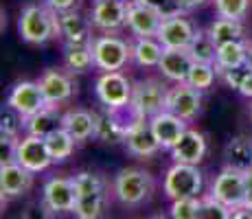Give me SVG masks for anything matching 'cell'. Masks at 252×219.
<instances>
[{
  "instance_id": "obj_1",
  "label": "cell",
  "mask_w": 252,
  "mask_h": 219,
  "mask_svg": "<svg viewBox=\"0 0 252 219\" xmlns=\"http://www.w3.org/2000/svg\"><path fill=\"white\" fill-rule=\"evenodd\" d=\"M20 37L29 44H46L51 37L60 35L57 11L42 4H27L18 18Z\"/></svg>"
},
{
  "instance_id": "obj_2",
  "label": "cell",
  "mask_w": 252,
  "mask_h": 219,
  "mask_svg": "<svg viewBox=\"0 0 252 219\" xmlns=\"http://www.w3.org/2000/svg\"><path fill=\"white\" fill-rule=\"evenodd\" d=\"M154 191V178L152 173L143 169H121L114 178V195L119 202L127 206L143 204Z\"/></svg>"
},
{
  "instance_id": "obj_3",
  "label": "cell",
  "mask_w": 252,
  "mask_h": 219,
  "mask_svg": "<svg viewBox=\"0 0 252 219\" xmlns=\"http://www.w3.org/2000/svg\"><path fill=\"white\" fill-rule=\"evenodd\" d=\"M202 173L195 164L176 162L164 175V195L169 199H184V197H200L202 193Z\"/></svg>"
},
{
  "instance_id": "obj_4",
  "label": "cell",
  "mask_w": 252,
  "mask_h": 219,
  "mask_svg": "<svg viewBox=\"0 0 252 219\" xmlns=\"http://www.w3.org/2000/svg\"><path fill=\"white\" fill-rule=\"evenodd\" d=\"M92 53H94V66L103 72L121 70L132 60V46L116 35H101L92 40Z\"/></svg>"
},
{
  "instance_id": "obj_5",
  "label": "cell",
  "mask_w": 252,
  "mask_h": 219,
  "mask_svg": "<svg viewBox=\"0 0 252 219\" xmlns=\"http://www.w3.org/2000/svg\"><path fill=\"white\" fill-rule=\"evenodd\" d=\"M169 88L158 79H145L134 86L132 92V108L136 110L140 119H154L167 110Z\"/></svg>"
},
{
  "instance_id": "obj_6",
  "label": "cell",
  "mask_w": 252,
  "mask_h": 219,
  "mask_svg": "<svg viewBox=\"0 0 252 219\" xmlns=\"http://www.w3.org/2000/svg\"><path fill=\"white\" fill-rule=\"evenodd\" d=\"M132 92L134 86L121 70L103 72L96 79V96H99L101 105L108 110H121L132 105Z\"/></svg>"
},
{
  "instance_id": "obj_7",
  "label": "cell",
  "mask_w": 252,
  "mask_h": 219,
  "mask_svg": "<svg viewBox=\"0 0 252 219\" xmlns=\"http://www.w3.org/2000/svg\"><path fill=\"white\" fill-rule=\"evenodd\" d=\"M211 195L220 199L221 204L235 208H241L248 199V187H246V173L239 169L224 167V171L215 178L211 187Z\"/></svg>"
},
{
  "instance_id": "obj_8",
  "label": "cell",
  "mask_w": 252,
  "mask_h": 219,
  "mask_svg": "<svg viewBox=\"0 0 252 219\" xmlns=\"http://www.w3.org/2000/svg\"><path fill=\"white\" fill-rule=\"evenodd\" d=\"M16 162L22 164L24 169H29L31 173H40L46 171L53 164L51 152L46 147V138H40V136H24V138L18 140L16 147Z\"/></svg>"
},
{
  "instance_id": "obj_9",
  "label": "cell",
  "mask_w": 252,
  "mask_h": 219,
  "mask_svg": "<svg viewBox=\"0 0 252 219\" xmlns=\"http://www.w3.org/2000/svg\"><path fill=\"white\" fill-rule=\"evenodd\" d=\"M7 105L11 110H16L22 119H29V116L40 112L48 103H46L44 92H42L37 81H20V84H16L11 88V92H9Z\"/></svg>"
},
{
  "instance_id": "obj_10",
  "label": "cell",
  "mask_w": 252,
  "mask_h": 219,
  "mask_svg": "<svg viewBox=\"0 0 252 219\" xmlns=\"http://www.w3.org/2000/svg\"><path fill=\"white\" fill-rule=\"evenodd\" d=\"M164 16L143 0L127 2V27L136 37H156Z\"/></svg>"
},
{
  "instance_id": "obj_11",
  "label": "cell",
  "mask_w": 252,
  "mask_h": 219,
  "mask_svg": "<svg viewBox=\"0 0 252 219\" xmlns=\"http://www.w3.org/2000/svg\"><path fill=\"white\" fill-rule=\"evenodd\" d=\"M202 108V90L193 88L191 84H176L169 88L167 94V110L173 112L176 116H180L184 121H191L197 116V112Z\"/></svg>"
},
{
  "instance_id": "obj_12",
  "label": "cell",
  "mask_w": 252,
  "mask_h": 219,
  "mask_svg": "<svg viewBox=\"0 0 252 219\" xmlns=\"http://www.w3.org/2000/svg\"><path fill=\"white\" fill-rule=\"evenodd\" d=\"M195 31L197 29L184 18V13H178V16L164 18L156 33V40L164 48H189Z\"/></svg>"
},
{
  "instance_id": "obj_13",
  "label": "cell",
  "mask_w": 252,
  "mask_h": 219,
  "mask_svg": "<svg viewBox=\"0 0 252 219\" xmlns=\"http://www.w3.org/2000/svg\"><path fill=\"white\" fill-rule=\"evenodd\" d=\"M149 123H152V129H154V136H156L158 145H160L162 149H169V152L180 143L182 134L189 129L187 121L180 119V116H176L169 110H164L158 116L149 119Z\"/></svg>"
},
{
  "instance_id": "obj_14",
  "label": "cell",
  "mask_w": 252,
  "mask_h": 219,
  "mask_svg": "<svg viewBox=\"0 0 252 219\" xmlns=\"http://www.w3.org/2000/svg\"><path fill=\"white\" fill-rule=\"evenodd\" d=\"M125 147L129 154L140 156V158H147L154 156L160 149L156 136H154L152 123L149 119H136L132 125L127 127V136H125Z\"/></svg>"
},
{
  "instance_id": "obj_15",
  "label": "cell",
  "mask_w": 252,
  "mask_h": 219,
  "mask_svg": "<svg viewBox=\"0 0 252 219\" xmlns=\"http://www.w3.org/2000/svg\"><path fill=\"white\" fill-rule=\"evenodd\" d=\"M92 24L101 31H116L127 24V2L123 0H96L92 7Z\"/></svg>"
},
{
  "instance_id": "obj_16",
  "label": "cell",
  "mask_w": 252,
  "mask_h": 219,
  "mask_svg": "<svg viewBox=\"0 0 252 219\" xmlns=\"http://www.w3.org/2000/svg\"><path fill=\"white\" fill-rule=\"evenodd\" d=\"M44 202L51 206L53 213L75 211L77 191L72 178H51L44 184Z\"/></svg>"
},
{
  "instance_id": "obj_17",
  "label": "cell",
  "mask_w": 252,
  "mask_h": 219,
  "mask_svg": "<svg viewBox=\"0 0 252 219\" xmlns=\"http://www.w3.org/2000/svg\"><path fill=\"white\" fill-rule=\"evenodd\" d=\"M42 92H44V99L48 105H60L64 101H68L75 92V84H72L70 75L64 70H57V68H51L44 75L37 79Z\"/></svg>"
},
{
  "instance_id": "obj_18",
  "label": "cell",
  "mask_w": 252,
  "mask_h": 219,
  "mask_svg": "<svg viewBox=\"0 0 252 219\" xmlns=\"http://www.w3.org/2000/svg\"><path fill=\"white\" fill-rule=\"evenodd\" d=\"M31 182L33 173L29 169H24L22 164H18L16 160L0 164V193H2V199L18 197L22 193H27L31 188Z\"/></svg>"
},
{
  "instance_id": "obj_19",
  "label": "cell",
  "mask_w": 252,
  "mask_h": 219,
  "mask_svg": "<svg viewBox=\"0 0 252 219\" xmlns=\"http://www.w3.org/2000/svg\"><path fill=\"white\" fill-rule=\"evenodd\" d=\"M206 156V136L197 129H187L180 143L171 149V158L182 164H200Z\"/></svg>"
},
{
  "instance_id": "obj_20",
  "label": "cell",
  "mask_w": 252,
  "mask_h": 219,
  "mask_svg": "<svg viewBox=\"0 0 252 219\" xmlns=\"http://www.w3.org/2000/svg\"><path fill=\"white\" fill-rule=\"evenodd\" d=\"M193 57L187 48H164L162 60H160V70L167 79L176 81V84H184L189 79V72L193 68Z\"/></svg>"
},
{
  "instance_id": "obj_21",
  "label": "cell",
  "mask_w": 252,
  "mask_h": 219,
  "mask_svg": "<svg viewBox=\"0 0 252 219\" xmlns=\"http://www.w3.org/2000/svg\"><path fill=\"white\" fill-rule=\"evenodd\" d=\"M60 22V35L66 40V44H88L92 42L90 35V22L77 11H62L57 13Z\"/></svg>"
},
{
  "instance_id": "obj_22",
  "label": "cell",
  "mask_w": 252,
  "mask_h": 219,
  "mask_svg": "<svg viewBox=\"0 0 252 219\" xmlns=\"http://www.w3.org/2000/svg\"><path fill=\"white\" fill-rule=\"evenodd\" d=\"M94 136L101 143H125L127 136V125L119 119V114L105 108V112H94Z\"/></svg>"
},
{
  "instance_id": "obj_23",
  "label": "cell",
  "mask_w": 252,
  "mask_h": 219,
  "mask_svg": "<svg viewBox=\"0 0 252 219\" xmlns=\"http://www.w3.org/2000/svg\"><path fill=\"white\" fill-rule=\"evenodd\" d=\"M62 116L57 105H44L40 112H35L33 116L24 119V131L29 136H40V138H46L51 131L62 127Z\"/></svg>"
},
{
  "instance_id": "obj_24",
  "label": "cell",
  "mask_w": 252,
  "mask_h": 219,
  "mask_svg": "<svg viewBox=\"0 0 252 219\" xmlns=\"http://www.w3.org/2000/svg\"><path fill=\"white\" fill-rule=\"evenodd\" d=\"M246 55H248V44L241 40L220 44L217 46V60H215L217 75H221L226 70H235V68H244Z\"/></svg>"
},
{
  "instance_id": "obj_25",
  "label": "cell",
  "mask_w": 252,
  "mask_h": 219,
  "mask_svg": "<svg viewBox=\"0 0 252 219\" xmlns=\"http://www.w3.org/2000/svg\"><path fill=\"white\" fill-rule=\"evenodd\" d=\"M94 114L88 110H70L62 116V127L68 129L77 143H84L94 136Z\"/></svg>"
},
{
  "instance_id": "obj_26",
  "label": "cell",
  "mask_w": 252,
  "mask_h": 219,
  "mask_svg": "<svg viewBox=\"0 0 252 219\" xmlns=\"http://www.w3.org/2000/svg\"><path fill=\"white\" fill-rule=\"evenodd\" d=\"M224 156H226V167L248 171V169H252V138L250 136H235L226 145Z\"/></svg>"
},
{
  "instance_id": "obj_27",
  "label": "cell",
  "mask_w": 252,
  "mask_h": 219,
  "mask_svg": "<svg viewBox=\"0 0 252 219\" xmlns=\"http://www.w3.org/2000/svg\"><path fill=\"white\" fill-rule=\"evenodd\" d=\"M164 46L156 37H136L132 46V60L143 68H152V66H160Z\"/></svg>"
},
{
  "instance_id": "obj_28",
  "label": "cell",
  "mask_w": 252,
  "mask_h": 219,
  "mask_svg": "<svg viewBox=\"0 0 252 219\" xmlns=\"http://www.w3.org/2000/svg\"><path fill=\"white\" fill-rule=\"evenodd\" d=\"M66 68L70 72H81L90 70L94 66V53H92V42L88 44H66Z\"/></svg>"
},
{
  "instance_id": "obj_29",
  "label": "cell",
  "mask_w": 252,
  "mask_h": 219,
  "mask_svg": "<svg viewBox=\"0 0 252 219\" xmlns=\"http://www.w3.org/2000/svg\"><path fill=\"white\" fill-rule=\"evenodd\" d=\"M187 51L191 53L193 62H197V64H215V60H217L215 40L211 37L208 31H200V29L195 31V35H193V40L189 44Z\"/></svg>"
},
{
  "instance_id": "obj_30",
  "label": "cell",
  "mask_w": 252,
  "mask_h": 219,
  "mask_svg": "<svg viewBox=\"0 0 252 219\" xmlns=\"http://www.w3.org/2000/svg\"><path fill=\"white\" fill-rule=\"evenodd\" d=\"M75 143L77 140L72 138V134L68 129L60 127V129L51 131V134L46 136V147H48V152H51L53 162H64V160H68L72 152H75Z\"/></svg>"
},
{
  "instance_id": "obj_31",
  "label": "cell",
  "mask_w": 252,
  "mask_h": 219,
  "mask_svg": "<svg viewBox=\"0 0 252 219\" xmlns=\"http://www.w3.org/2000/svg\"><path fill=\"white\" fill-rule=\"evenodd\" d=\"M105 204H108V195H105L103 188V191L90 193V195H79L72 213L77 215V219H101L105 211Z\"/></svg>"
},
{
  "instance_id": "obj_32",
  "label": "cell",
  "mask_w": 252,
  "mask_h": 219,
  "mask_svg": "<svg viewBox=\"0 0 252 219\" xmlns=\"http://www.w3.org/2000/svg\"><path fill=\"white\" fill-rule=\"evenodd\" d=\"M208 33L215 40V44H226V42H235L241 40L244 35V27H241V20H232V18H217L215 22L208 27Z\"/></svg>"
},
{
  "instance_id": "obj_33",
  "label": "cell",
  "mask_w": 252,
  "mask_h": 219,
  "mask_svg": "<svg viewBox=\"0 0 252 219\" xmlns=\"http://www.w3.org/2000/svg\"><path fill=\"white\" fill-rule=\"evenodd\" d=\"M215 77H217V68L215 64H193L191 72H189V79L187 84H191L197 90H208L213 84H215Z\"/></svg>"
},
{
  "instance_id": "obj_34",
  "label": "cell",
  "mask_w": 252,
  "mask_h": 219,
  "mask_svg": "<svg viewBox=\"0 0 252 219\" xmlns=\"http://www.w3.org/2000/svg\"><path fill=\"white\" fill-rule=\"evenodd\" d=\"M197 219H232V208L221 204L208 193L206 197H200V215Z\"/></svg>"
},
{
  "instance_id": "obj_35",
  "label": "cell",
  "mask_w": 252,
  "mask_h": 219,
  "mask_svg": "<svg viewBox=\"0 0 252 219\" xmlns=\"http://www.w3.org/2000/svg\"><path fill=\"white\" fill-rule=\"evenodd\" d=\"M72 184H75V191H77V197L79 195H90V193H96V191H103L105 188V182L99 173H92V171H79L72 178Z\"/></svg>"
},
{
  "instance_id": "obj_36",
  "label": "cell",
  "mask_w": 252,
  "mask_h": 219,
  "mask_svg": "<svg viewBox=\"0 0 252 219\" xmlns=\"http://www.w3.org/2000/svg\"><path fill=\"white\" fill-rule=\"evenodd\" d=\"M250 0H215V9L220 18H232V20H241L248 13Z\"/></svg>"
},
{
  "instance_id": "obj_37",
  "label": "cell",
  "mask_w": 252,
  "mask_h": 219,
  "mask_svg": "<svg viewBox=\"0 0 252 219\" xmlns=\"http://www.w3.org/2000/svg\"><path fill=\"white\" fill-rule=\"evenodd\" d=\"M197 215H200V197L173 199L171 219H197Z\"/></svg>"
},
{
  "instance_id": "obj_38",
  "label": "cell",
  "mask_w": 252,
  "mask_h": 219,
  "mask_svg": "<svg viewBox=\"0 0 252 219\" xmlns=\"http://www.w3.org/2000/svg\"><path fill=\"white\" fill-rule=\"evenodd\" d=\"M20 129H24V119L16 110H11L7 105V108L2 110V116H0V134L16 136L18 138V131Z\"/></svg>"
},
{
  "instance_id": "obj_39",
  "label": "cell",
  "mask_w": 252,
  "mask_h": 219,
  "mask_svg": "<svg viewBox=\"0 0 252 219\" xmlns=\"http://www.w3.org/2000/svg\"><path fill=\"white\" fill-rule=\"evenodd\" d=\"M143 2H147L149 7L158 9V11H160L164 18L178 16V13H184L182 9H180V4H178V0H143Z\"/></svg>"
},
{
  "instance_id": "obj_40",
  "label": "cell",
  "mask_w": 252,
  "mask_h": 219,
  "mask_svg": "<svg viewBox=\"0 0 252 219\" xmlns=\"http://www.w3.org/2000/svg\"><path fill=\"white\" fill-rule=\"evenodd\" d=\"M53 215L55 213L51 211V206L42 199L40 204H33V206H29L27 211L20 215V219H53Z\"/></svg>"
},
{
  "instance_id": "obj_41",
  "label": "cell",
  "mask_w": 252,
  "mask_h": 219,
  "mask_svg": "<svg viewBox=\"0 0 252 219\" xmlns=\"http://www.w3.org/2000/svg\"><path fill=\"white\" fill-rule=\"evenodd\" d=\"M246 72H248V68H235V70H226V72H221V79L226 81V86L228 88H235V90H239V86H241V81H244V77H246Z\"/></svg>"
},
{
  "instance_id": "obj_42",
  "label": "cell",
  "mask_w": 252,
  "mask_h": 219,
  "mask_svg": "<svg viewBox=\"0 0 252 219\" xmlns=\"http://www.w3.org/2000/svg\"><path fill=\"white\" fill-rule=\"evenodd\" d=\"M77 0H46V7H51L53 11L62 13V11H70L75 7Z\"/></svg>"
},
{
  "instance_id": "obj_43",
  "label": "cell",
  "mask_w": 252,
  "mask_h": 219,
  "mask_svg": "<svg viewBox=\"0 0 252 219\" xmlns=\"http://www.w3.org/2000/svg\"><path fill=\"white\" fill-rule=\"evenodd\" d=\"M239 94L246 96V99H252V70L246 72L244 81H241V86H239Z\"/></svg>"
},
{
  "instance_id": "obj_44",
  "label": "cell",
  "mask_w": 252,
  "mask_h": 219,
  "mask_svg": "<svg viewBox=\"0 0 252 219\" xmlns=\"http://www.w3.org/2000/svg\"><path fill=\"white\" fill-rule=\"evenodd\" d=\"M206 0H178V4H180L182 11H191V9L200 7V4H204Z\"/></svg>"
},
{
  "instance_id": "obj_45",
  "label": "cell",
  "mask_w": 252,
  "mask_h": 219,
  "mask_svg": "<svg viewBox=\"0 0 252 219\" xmlns=\"http://www.w3.org/2000/svg\"><path fill=\"white\" fill-rule=\"evenodd\" d=\"M232 219H252V211L246 206L235 208V211H232Z\"/></svg>"
},
{
  "instance_id": "obj_46",
  "label": "cell",
  "mask_w": 252,
  "mask_h": 219,
  "mask_svg": "<svg viewBox=\"0 0 252 219\" xmlns=\"http://www.w3.org/2000/svg\"><path fill=\"white\" fill-rule=\"evenodd\" d=\"M244 173H246V187H248V197H250L252 195V169H248Z\"/></svg>"
},
{
  "instance_id": "obj_47",
  "label": "cell",
  "mask_w": 252,
  "mask_h": 219,
  "mask_svg": "<svg viewBox=\"0 0 252 219\" xmlns=\"http://www.w3.org/2000/svg\"><path fill=\"white\" fill-rule=\"evenodd\" d=\"M246 68L252 70V42L248 44V55H246Z\"/></svg>"
},
{
  "instance_id": "obj_48",
  "label": "cell",
  "mask_w": 252,
  "mask_h": 219,
  "mask_svg": "<svg viewBox=\"0 0 252 219\" xmlns=\"http://www.w3.org/2000/svg\"><path fill=\"white\" fill-rule=\"evenodd\" d=\"M244 206H246V208H250V211H252V195H250L248 199H246V204H244Z\"/></svg>"
},
{
  "instance_id": "obj_49",
  "label": "cell",
  "mask_w": 252,
  "mask_h": 219,
  "mask_svg": "<svg viewBox=\"0 0 252 219\" xmlns=\"http://www.w3.org/2000/svg\"><path fill=\"white\" fill-rule=\"evenodd\" d=\"M152 219H171V217H162V215H158V217H152Z\"/></svg>"
},
{
  "instance_id": "obj_50",
  "label": "cell",
  "mask_w": 252,
  "mask_h": 219,
  "mask_svg": "<svg viewBox=\"0 0 252 219\" xmlns=\"http://www.w3.org/2000/svg\"><path fill=\"white\" fill-rule=\"evenodd\" d=\"M250 119H252V105H250Z\"/></svg>"
}]
</instances>
